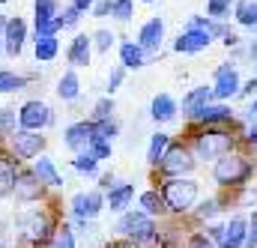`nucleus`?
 Returning <instances> with one entry per match:
<instances>
[{
	"instance_id": "60",
	"label": "nucleus",
	"mask_w": 257,
	"mask_h": 248,
	"mask_svg": "<svg viewBox=\"0 0 257 248\" xmlns=\"http://www.w3.org/2000/svg\"><path fill=\"white\" fill-rule=\"evenodd\" d=\"M0 3H6V0H0Z\"/></svg>"
},
{
	"instance_id": "3",
	"label": "nucleus",
	"mask_w": 257,
	"mask_h": 248,
	"mask_svg": "<svg viewBox=\"0 0 257 248\" xmlns=\"http://www.w3.org/2000/svg\"><path fill=\"white\" fill-rule=\"evenodd\" d=\"M162 197H165L168 212H186V209H192L194 200H197V183L189 180V177L165 180L162 183Z\"/></svg>"
},
{
	"instance_id": "6",
	"label": "nucleus",
	"mask_w": 257,
	"mask_h": 248,
	"mask_svg": "<svg viewBox=\"0 0 257 248\" xmlns=\"http://www.w3.org/2000/svg\"><path fill=\"white\" fill-rule=\"evenodd\" d=\"M6 144H9V153H12L15 162H33V159H39L42 150H45L42 132H24V129H15V132L6 138Z\"/></svg>"
},
{
	"instance_id": "34",
	"label": "nucleus",
	"mask_w": 257,
	"mask_h": 248,
	"mask_svg": "<svg viewBox=\"0 0 257 248\" xmlns=\"http://www.w3.org/2000/svg\"><path fill=\"white\" fill-rule=\"evenodd\" d=\"M117 132H120V126L114 123V120H102V123H93V141H114L117 138Z\"/></svg>"
},
{
	"instance_id": "7",
	"label": "nucleus",
	"mask_w": 257,
	"mask_h": 248,
	"mask_svg": "<svg viewBox=\"0 0 257 248\" xmlns=\"http://www.w3.org/2000/svg\"><path fill=\"white\" fill-rule=\"evenodd\" d=\"M165 177H189L194 168H197V162H194V153L186 147V144H171L168 147V153L162 156V162L156 165Z\"/></svg>"
},
{
	"instance_id": "27",
	"label": "nucleus",
	"mask_w": 257,
	"mask_h": 248,
	"mask_svg": "<svg viewBox=\"0 0 257 248\" xmlns=\"http://www.w3.org/2000/svg\"><path fill=\"white\" fill-rule=\"evenodd\" d=\"M141 212L144 215H165L168 212V206H165V197H162V191L159 188H150V191H144L141 194Z\"/></svg>"
},
{
	"instance_id": "9",
	"label": "nucleus",
	"mask_w": 257,
	"mask_h": 248,
	"mask_svg": "<svg viewBox=\"0 0 257 248\" xmlns=\"http://www.w3.org/2000/svg\"><path fill=\"white\" fill-rule=\"evenodd\" d=\"M48 191H51V188L42 186L30 168H21V171H18V180H15V188H12V197H15L18 203H42V200L48 197Z\"/></svg>"
},
{
	"instance_id": "4",
	"label": "nucleus",
	"mask_w": 257,
	"mask_h": 248,
	"mask_svg": "<svg viewBox=\"0 0 257 248\" xmlns=\"http://www.w3.org/2000/svg\"><path fill=\"white\" fill-rule=\"evenodd\" d=\"M233 150V135L224 132V129H203L197 138H194V156L197 159H221Z\"/></svg>"
},
{
	"instance_id": "51",
	"label": "nucleus",
	"mask_w": 257,
	"mask_h": 248,
	"mask_svg": "<svg viewBox=\"0 0 257 248\" xmlns=\"http://www.w3.org/2000/svg\"><path fill=\"white\" fill-rule=\"evenodd\" d=\"M99 183H102V188H114V177H111V174H105Z\"/></svg>"
},
{
	"instance_id": "35",
	"label": "nucleus",
	"mask_w": 257,
	"mask_h": 248,
	"mask_svg": "<svg viewBox=\"0 0 257 248\" xmlns=\"http://www.w3.org/2000/svg\"><path fill=\"white\" fill-rule=\"evenodd\" d=\"M102 120H114V99L111 96H102L93 105V123H102Z\"/></svg>"
},
{
	"instance_id": "59",
	"label": "nucleus",
	"mask_w": 257,
	"mask_h": 248,
	"mask_svg": "<svg viewBox=\"0 0 257 248\" xmlns=\"http://www.w3.org/2000/svg\"><path fill=\"white\" fill-rule=\"evenodd\" d=\"M144 3H156V0H144Z\"/></svg>"
},
{
	"instance_id": "46",
	"label": "nucleus",
	"mask_w": 257,
	"mask_h": 248,
	"mask_svg": "<svg viewBox=\"0 0 257 248\" xmlns=\"http://www.w3.org/2000/svg\"><path fill=\"white\" fill-rule=\"evenodd\" d=\"M209 24H212V18H203V15H192L189 18V30H206L209 33Z\"/></svg>"
},
{
	"instance_id": "24",
	"label": "nucleus",
	"mask_w": 257,
	"mask_h": 248,
	"mask_svg": "<svg viewBox=\"0 0 257 248\" xmlns=\"http://www.w3.org/2000/svg\"><path fill=\"white\" fill-rule=\"evenodd\" d=\"M194 120L209 129V126H218V123H230V120H233V111H230L227 105H212V102H209V105H206Z\"/></svg>"
},
{
	"instance_id": "41",
	"label": "nucleus",
	"mask_w": 257,
	"mask_h": 248,
	"mask_svg": "<svg viewBox=\"0 0 257 248\" xmlns=\"http://www.w3.org/2000/svg\"><path fill=\"white\" fill-rule=\"evenodd\" d=\"M230 12V0H206V15L209 18H221Z\"/></svg>"
},
{
	"instance_id": "21",
	"label": "nucleus",
	"mask_w": 257,
	"mask_h": 248,
	"mask_svg": "<svg viewBox=\"0 0 257 248\" xmlns=\"http://www.w3.org/2000/svg\"><path fill=\"white\" fill-rule=\"evenodd\" d=\"M132 197H135V186H132V183H120V186L108 188L105 203L111 206V212H123L128 203H132Z\"/></svg>"
},
{
	"instance_id": "42",
	"label": "nucleus",
	"mask_w": 257,
	"mask_h": 248,
	"mask_svg": "<svg viewBox=\"0 0 257 248\" xmlns=\"http://www.w3.org/2000/svg\"><path fill=\"white\" fill-rule=\"evenodd\" d=\"M33 27H36V36H57V33H60L57 18H54V21H33Z\"/></svg>"
},
{
	"instance_id": "22",
	"label": "nucleus",
	"mask_w": 257,
	"mask_h": 248,
	"mask_svg": "<svg viewBox=\"0 0 257 248\" xmlns=\"http://www.w3.org/2000/svg\"><path fill=\"white\" fill-rule=\"evenodd\" d=\"M150 117H153L156 123H171V120L177 117V102H174L168 93L156 96V99H153V105H150Z\"/></svg>"
},
{
	"instance_id": "5",
	"label": "nucleus",
	"mask_w": 257,
	"mask_h": 248,
	"mask_svg": "<svg viewBox=\"0 0 257 248\" xmlns=\"http://www.w3.org/2000/svg\"><path fill=\"white\" fill-rule=\"evenodd\" d=\"M248 177H251V162L242 159V156H233V153L221 156V159L215 162V168H212V180H215L218 186H239V183H245Z\"/></svg>"
},
{
	"instance_id": "25",
	"label": "nucleus",
	"mask_w": 257,
	"mask_h": 248,
	"mask_svg": "<svg viewBox=\"0 0 257 248\" xmlns=\"http://www.w3.org/2000/svg\"><path fill=\"white\" fill-rule=\"evenodd\" d=\"M33 54H36V60L39 63H51L57 54H60V42H57V36H36V42H33Z\"/></svg>"
},
{
	"instance_id": "17",
	"label": "nucleus",
	"mask_w": 257,
	"mask_h": 248,
	"mask_svg": "<svg viewBox=\"0 0 257 248\" xmlns=\"http://www.w3.org/2000/svg\"><path fill=\"white\" fill-rule=\"evenodd\" d=\"M18 171H21V162H15L12 156H3V153H0V200H3V197H12Z\"/></svg>"
},
{
	"instance_id": "56",
	"label": "nucleus",
	"mask_w": 257,
	"mask_h": 248,
	"mask_svg": "<svg viewBox=\"0 0 257 248\" xmlns=\"http://www.w3.org/2000/svg\"><path fill=\"white\" fill-rule=\"evenodd\" d=\"M251 117H257V102H251Z\"/></svg>"
},
{
	"instance_id": "29",
	"label": "nucleus",
	"mask_w": 257,
	"mask_h": 248,
	"mask_svg": "<svg viewBox=\"0 0 257 248\" xmlns=\"http://www.w3.org/2000/svg\"><path fill=\"white\" fill-rule=\"evenodd\" d=\"M30 84L27 75H18V72H9V69H0V93H18Z\"/></svg>"
},
{
	"instance_id": "31",
	"label": "nucleus",
	"mask_w": 257,
	"mask_h": 248,
	"mask_svg": "<svg viewBox=\"0 0 257 248\" xmlns=\"http://www.w3.org/2000/svg\"><path fill=\"white\" fill-rule=\"evenodd\" d=\"M45 248H75V230L66 221H60L57 230H54V236H51V242Z\"/></svg>"
},
{
	"instance_id": "2",
	"label": "nucleus",
	"mask_w": 257,
	"mask_h": 248,
	"mask_svg": "<svg viewBox=\"0 0 257 248\" xmlns=\"http://www.w3.org/2000/svg\"><path fill=\"white\" fill-rule=\"evenodd\" d=\"M117 233H123V239L132 245H153L159 239V227L150 215H144L141 209L123 212L117 221Z\"/></svg>"
},
{
	"instance_id": "40",
	"label": "nucleus",
	"mask_w": 257,
	"mask_h": 248,
	"mask_svg": "<svg viewBox=\"0 0 257 248\" xmlns=\"http://www.w3.org/2000/svg\"><path fill=\"white\" fill-rule=\"evenodd\" d=\"M132 12H135V0H114L111 15H114L117 21H128V18H132Z\"/></svg>"
},
{
	"instance_id": "18",
	"label": "nucleus",
	"mask_w": 257,
	"mask_h": 248,
	"mask_svg": "<svg viewBox=\"0 0 257 248\" xmlns=\"http://www.w3.org/2000/svg\"><path fill=\"white\" fill-rule=\"evenodd\" d=\"M245 233H248V224H245V218H230L227 224H224V230H221V248H242L245 245Z\"/></svg>"
},
{
	"instance_id": "53",
	"label": "nucleus",
	"mask_w": 257,
	"mask_h": 248,
	"mask_svg": "<svg viewBox=\"0 0 257 248\" xmlns=\"http://www.w3.org/2000/svg\"><path fill=\"white\" fill-rule=\"evenodd\" d=\"M248 141H251V144L257 147V129H251V132H248Z\"/></svg>"
},
{
	"instance_id": "1",
	"label": "nucleus",
	"mask_w": 257,
	"mask_h": 248,
	"mask_svg": "<svg viewBox=\"0 0 257 248\" xmlns=\"http://www.w3.org/2000/svg\"><path fill=\"white\" fill-rule=\"evenodd\" d=\"M57 215L48 209V206H27L21 209L15 218H12V233H15V242L27 248H45L51 242L54 230H57Z\"/></svg>"
},
{
	"instance_id": "13",
	"label": "nucleus",
	"mask_w": 257,
	"mask_h": 248,
	"mask_svg": "<svg viewBox=\"0 0 257 248\" xmlns=\"http://www.w3.org/2000/svg\"><path fill=\"white\" fill-rule=\"evenodd\" d=\"M93 141V120H81V123L66 126L63 132V144L72 150V153H84Z\"/></svg>"
},
{
	"instance_id": "8",
	"label": "nucleus",
	"mask_w": 257,
	"mask_h": 248,
	"mask_svg": "<svg viewBox=\"0 0 257 248\" xmlns=\"http://www.w3.org/2000/svg\"><path fill=\"white\" fill-rule=\"evenodd\" d=\"M51 123H54V114L42 99H30L18 108V129H24V132H42Z\"/></svg>"
},
{
	"instance_id": "30",
	"label": "nucleus",
	"mask_w": 257,
	"mask_h": 248,
	"mask_svg": "<svg viewBox=\"0 0 257 248\" xmlns=\"http://www.w3.org/2000/svg\"><path fill=\"white\" fill-rule=\"evenodd\" d=\"M60 12L57 0H33V21H54Z\"/></svg>"
},
{
	"instance_id": "36",
	"label": "nucleus",
	"mask_w": 257,
	"mask_h": 248,
	"mask_svg": "<svg viewBox=\"0 0 257 248\" xmlns=\"http://www.w3.org/2000/svg\"><path fill=\"white\" fill-rule=\"evenodd\" d=\"M90 42H93V48H96L99 54H105V51H111V48H114L117 36H114L111 30H96V33L90 36Z\"/></svg>"
},
{
	"instance_id": "33",
	"label": "nucleus",
	"mask_w": 257,
	"mask_h": 248,
	"mask_svg": "<svg viewBox=\"0 0 257 248\" xmlns=\"http://www.w3.org/2000/svg\"><path fill=\"white\" fill-rule=\"evenodd\" d=\"M254 18H257V3L254 0H239L236 3V21L242 27H254Z\"/></svg>"
},
{
	"instance_id": "26",
	"label": "nucleus",
	"mask_w": 257,
	"mask_h": 248,
	"mask_svg": "<svg viewBox=\"0 0 257 248\" xmlns=\"http://www.w3.org/2000/svg\"><path fill=\"white\" fill-rule=\"evenodd\" d=\"M120 63H123V69H141L147 63V51L138 42H123L120 45Z\"/></svg>"
},
{
	"instance_id": "55",
	"label": "nucleus",
	"mask_w": 257,
	"mask_h": 248,
	"mask_svg": "<svg viewBox=\"0 0 257 248\" xmlns=\"http://www.w3.org/2000/svg\"><path fill=\"white\" fill-rule=\"evenodd\" d=\"M248 54H251V57L257 60V42H251V48H248Z\"/></svg>"
},
{
	"instance_id": "39",
	"label": "nucleus",
	"mask_w": 257,
	"mask_h": 248,
	"mask_svg": "<svg viewBox=\"0 0 257 248\" xmlns=\"http://www.w3.org/2000/svg\"><path fill=\"white\" fill-rule=\"evenodd\" d=\"M87 153H90L96 162H105V159H111V144H108V141H90Z\"/></svg>"
},
{
	"instance_id": "11",
	"label": "nucleus",
	"mask_w": 257,
	"mask_h": 248,
	"mask_svg": "<svg viewBox=\"0 0 257 248\" xmlns=\"http://www.w3.org/2000/svg\"><path fill=\"white\" fill-rule=\"evenodd\" d=\"M24 42H27V24L24 18H6V30H3V54L6 57H18L24 51Z\"/></svg>"
},
{
	"instance_id": "16",
	"label": "nucleus",
	"mask_w": 257,
	"mask_h": 248,
	"mask_svg": "<svg viewBox=\"0 0 257 248\" xmlns=\"http://www.w3.org/2000/svg\"><path fill=\"white\" fill-rule=\"evenodd\" d=\"M162 39H165V21H162V18H150V21L141 27V33H138V45H141L144 51H159Z\"/></svg>"
},
{
	"instance_id": "15",
	"label": "nucleus",
	"mask_w": 257,
	"mask_h": 248,
	"mask_svg": "<svg viewBox=\"0 0 257 248\" xmlns=\"http://www.w3.org/2000/svg\"><path fill=\"white\" fill-rule=\"evenodd\" d=\"M30 171L36 174V180H39L45 188H63V186H66L63 177H60V171L54 168V162H51L48 156H39V159H33Z\"/></svg>"
},
{
	"instance_id": "54",
	"label": "nucleus",
	"mask_w": 257,
	"mask_h": 248,
	"mask_svg": "<svg viewBox=\"0 0 257 248\" xmlns=\"http://www.w3.org/2000/svg\"><path fill=\"white\" fill-rule=\"evenodd\" d=\"M3 30H6V15H0V39H3Z\"/></svg>"
},
{
	"instance_id": "37",
	"label": "nucleus",
	"mask_w": 257,
	"mask_h": 248,
	"mask_svg": "<svg viewBox=\"0 0 257 248\" xmlns=\"http://www.w3.org/2000/svg\"><path fill=\"white\" fill-rule=\"evenodd\" d=\"M78 21H81V12H78L72 3L57 12V27H60V30H72V27H78Z\"/></svg>"
},
{
	"instance_id": "38",
	"label": "nucleus",
	"mask_w": 257,
	"mask_h": 248,
	"mask_svg": "<svg viewBox=\"0 0 257 248\" xmlns=\"http://www.w3.org/2000/svg\"><path fill=\"white\" fill-rule=\"evenodd\" d=\"M18 126V111L12 108H0V138H9Z\"/></svg>"
},
{
	"instance_id": "48",
	"label": "nucleus",
	"mask_w": 257,
	"mask_h": 248,
	"mask_svg": "<svg viewBox=\"0 0 257 248\" xmlns=\"http://www.w3.org/2000/svg\"><path fill=\"white\" fill-rule=\"evenodd\" d=\"M245 248H257V212L251 215V227L245 233Z\"/></svg>"
},
{
	"instance_id": "50",
	"label": "nucleus",
	"mask_w": 257,
	"mask_h": 248,
	"mask_svg": "<svg viewBox=\"0 0 257 248\" xmlns=\"http://www.w3.org/2000/svg\"><path fill=\"white\" fill-rule=\"evenodd\" d=\"M93 3H96V0H72V6H75L81 15H84V12H90V9H93Z\"/></svg>"
},
{
	"instance_id": "47",
	"label": "nucleus",
	"mask_w": 257,
	"mask_h": 248,
	"mask_svg": "<svg viewBox=\"0 0 257 248\" xmlns=\"http://www.w3.org/2000/svg\"><path fill=\"white\" fill-rule=\"evenodd\" d=\"M123 75H126V69H123V66H120V69H114V72L108 75V90H111V93L123 84Z\"/></svg>"
},
{
	"instance_id": "19",
	"label": "nucleus",
	"mask_w": 257,
	"mask_h": 248,
	"mask_svg": "<svg viewBox=\"0 0 257 248\" xmlns=\"http://www.w3.org/2000/svg\"><path fill=\"white\" fill-rule=\"evenodd\" d=\"M90 57H93V42H90V36L78 33V36L69 42L66 60L72 63V66H90Z\"/></svg>"
},
{
	"instance_id": "45",
	"label": "nucleus",
	"mask_w": 257,
	"mask_h": 248,
	"mask_svg": "<svg viewBox=\"0 0 257 248\" xmlns=\"http://www.w3.org/2000/svg\"><path fill=\"white\" fill-rule=\"evenodd\" d=\"M189 248H215V242H212L206 233H192V239H189Z\"/></svg>"
},
{
	"instance_id": "52",
	"label": "nucleus",
	"mask_w": 257,
	"mask_h": 248,
	"mask_svg": "<svg viewBox=\"0 0 257 248\" xmlns=\"http://www.w3.org/2000/svg\"><path fill=\"white\" fill-rule=\"evenodd\" d=\"M108 248H135L132 242H114V245H108Z\"/></svg>"
},
{
	"instance_id": "44",
	"label": "nucleus",
	"mask_w": 257,
	"mask_h": 248,
	"mask_svg": "<svg viewBox=\"0 0 257 248\" xmlns=\"http://www.w3.org/2000/svg\"><path fill=\"white\" fill-rule=\"evenodd\" d=\"M111 9H114V0H96L90 12H93L96 18H105V15H111Z\"/></svg>"
},
{
	"instance_id": "43",
	"label": "nucleus",
	"mask_w": 257,
	"mask_h": 248,
	"mask_svg": "<svg viewBox=\"0 0 257 248\" xmlns=\"http://www.w3.org/2000/svg\"><path fill=\"white\" fill-rule=\"evenodd\" d=\"M0 248H15V233L9 221H0Z\"/></svg>"
},
{
	"instance_id": "23",
	"label": "nucleus",
	"mask_w": 257,
	"mask_h": 248,
	"mask_svg": "<svg viewBox=\"0 0 257 248\" xmlns=\"http://www.w3.org/2000/svg\"><path fill=\"white\" fill-rule=\"evenodd\" d=\"M57 96L63 102H75L81 96V81H78V72L75 69H66L63 75L57 78Z\"/></svg>"
},
{
	"instance_id": "58",
	"label": "nucleus",
	"mask_w": 257,
	"mask_h": 248,
	"mask_svg": "<svg viewBox=\"0 0 257 248\" xmlns=\"http://www.w3.org/2000/svg\"><path fill=\"white\" fill-rule=\"evenodd\" d=\"M251 30H254V33H257V18H254V27H251Z\"/></svg>"
},
{
	"instance_id": "12",
	"label": "nucleus",
	"mask_w": 257,
	"mask_h": 248,
	"mask_svg": "<svg viewBox=\"0 0 257 248\" xmlns=\"http://www.w3.org/2000/svg\"><path fill=\"white\" fill-rule=\"evenodd\" d=\"M239 93V75H236V69L230 66V63H221L218 69H215V84H212V99H230V96H236Z\"/></svg>"
},
{
	"instance_id": "57",
	"label": "nucleus",
	"mask_w": 257,
	"mask_h": 248,
	"mask_svg": "<svg viewBox=\"0 0 257 248\" xmlns=\"http://www.w3.org/2000/svg\"><path fill=\"white\" fill-rule=\"evenodd\" d=\"M0 57H3V39H0Z\"/></svg>"
},
{
	"instance_id": "49",
	"label": "nucleus",
	"mask_w": 257,
	"mask_h": 248,
	"mask_svg": "<svg viewBox=\"0 0 257 248\" xmlns=\"http://www.w3.org/2000/svg\"><path fill=\"white\" fill-rule=\"evenodd\" d=\"M215 212H218V203H215V200H203L200 209H197L200 218H209V215H215Z\"/></svg>"
},
{
	"instance_id": "20",
	"label": "nucleus",
	"mask_w": 257,
	"mask_h": 248,
	"mask_svg": "<svg viewBox=\"0 0 257 248\" xmlns=\"http://www.w3.org/2000/svg\"><path fill=\"white\" fill-rule=\"evenodd\" d=\"M209 99H212V87H194L192 93L183 99V114L194 120V117L209 105Z\"/></svg>"
},
{
	"instance_id": "14",
	"label": "nucleus",
	"mask_w": 257,
	"mask_h": 248,
	"mask_svg": "<svg viewBox=\"0 0 257 248\" xmlns=\"http://www.w3.org/2000/svg\"><path fill=\"white\" fill-rule=\"evenodd\" d=\"M212 42V36L206 30H186L177 36L174 42V51L177 54H197V51H206V45Z\"/></svg>"
},
{
	"instance_id": "10",
	"label": "nucleus",
	"mask_w": 257,
	"mask_h": 248,
	"mask_svg": "<svg viewBox=\"0 0 257 248\" xmlns=\"http://www.w3.org/2000/svg\"><path fill=\"white\" fill-rule=\"evenodd\" d=\"M102 206H105V194H102L99 188H93V191H78V194H72V200H69V209H72L75 221H93V218H99Z\"/></svg>"
},
{
	"instance_id": "32",
	"label": "nucleus",
	"mask_w": 257,
	"mask_h": 248,
	"mask_svg": "<svg viewBox=\"0 0 257 248\" xmlns=\"http://www.w3.org/2000/svg\"><path fill=\"white\" fill-rule=\"evenodd\" d=\"M72 168L78 171V174H87V177H96L99 174V162L84 150V153H75V162H72Z\"/></svg>"
},
{
	"instance_id": "28",
	"label": "nucleus",
	"mask_w": 257,
	"mask_h": 248,
	"mask_svg": "<svg viewBox=\"0 0 257 248\" xmlns=\"http://www.w3.org/2000/svg\"><path fill=\"white\" fill-rule=\"evenodd\" d=\"M168 147H171V135H165V132H156V135L150 138V147H147V162L156 168V165L162 162V156L168 153Z\"/></svg>"
}]
</instances>
